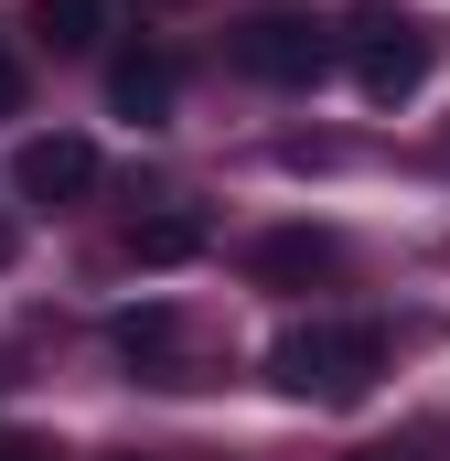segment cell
<instances>
[{
  "label": "cell",
  "instance_id": "obj_1",
  "mask_svg": "<svg viewBox=\"0 0 450 461\" xmlns=\"http://www.w3.org/2000/svg\"><path fill=\"white\" fill-rule=\"evenodd\" d=\"M375 375H386V322H301L268 344V386L311 408H354Z\"/></svg>",
  "mask_w": 450,
  "mask_h": 461
},
{
  "label": "cell",
  "instance_id": "obj_2",
  "mask_svg": "<svg viewBox=\"0 0 450 461\" xmlns=\"http://www.w3.org/2000/svg\"><path fill=\"white\" fill-rule=\"evenodd\" d=\"M429 22L418 11H397V0H354L343 11V65H354V86L375 97V108H397V97H418L429 86Z\"/></svg>",
  "mask_w": 450,
  "mask_h": 461
},
{
  "label": "cell",
  "instance_id": "obj_3",
  "mask_svg": "<svg viewBox=\"0 0 450 461\" xmlns=\"http://www.w3.org/2000/svg\"><path fill=\"white\" fill-rule=\"evenodd\" d=\"M343 54V22H311V11H257L247 32H236V65L257 76V86H322Z\"/></svg>",
  "mask_w": 450,
  "mask_h": 461
},
{
  "label": "cell",
  "instance_id": "obj_4",
  "mask_svg": "<svg viewBox=\"0 0 450 461\" xmlns=\"http://www.w3.org/2000/svg\"><path fill=\"white\" fill-rule=\"evenodd\" d=\"M11 194H22V204H76V194H97V140H76V129L22 140V150H11Z\"/></svg>",
  "mask_w": 450,
  "mask_h": 461
},
{
  "label": "cell",
  "instance_id": "obj_5",
  "mask_svg": "<svg viewBox=\"0 0 450 461\" xmlns=\"http://www.w3.org/2000/svg\"><path fill=\"white\" fill-rule=\"evenodd\" d=\"M257 290H311V279H333L343 268V236L333 226H279V236H257Z\"/></svg>",
  "mask_w": 450,
  "mask_h": 461
},
{
  "label": "cell",
  "instance_id": "obj_6",
  "mask_svg": "<svg viewBox=\"0 0 450 461\" xmlns=\"http://www.w3.org/2000/svg\"><path fill=\"white\" fill-rule=\"evenodd\" d=\"M150 386H183V322H172V301H140V312H118V333H108Z\"/></svg>",
  "mask_w": 450,
  "mask_h": 461
},
{
  "label": "cell",
  "instance_id": "obj_7",
  "mask_svg": "<svg viewBox=\"0 0 450 461\" xmlns=\"http://www.w3.org/2000/svg\"><path fill=\"white\" fill-rule=\"evenodd\" d=\"M108 97H118V118L161 129V118H172V54H150V43H140V54H118V65H108Z\"/></svg>",
  "mask_w": 450,
  "mask_h": 461
},
{
  "label": "cell",
  "instance_id": "obj_8",
  "mask_svg": "<svg viewBox=\"0 0 450 461\" xmlns=\"http://www.w3.org/2000/svg\"><path fill=\"white\" fill-rule=\"evenodd\" d=\"M194 247H204V215H194V204H161V215L129 226V258H140V268H183Z\"/></svg>",
  "mask_w": 450,
  "mask_h": 461
},
{
  "label": "cell",
  "instance_id": "obj_9",
  "mask_svg": "<svg viewBox=\"0 0 450 461\" xmlns=\"http://www.w3.org/2000/svg\"><path fill=\"white\" fill-rule=\"evenodd\" d=\"M32 32L54 54H97L108 43V0H32Z\"/></svg>",
  "mask_w": 450,
  "mask_h": 461
},
{
  "label": "cell",
  "instance_id": "obj_10",
  "mask_svg": "<svg viewBox=\"0 0 450 461\" xmlns=\"http://www.w3.org/2000/svg\"><path fill=\"white\" fill-rule=\"evenodd\" d=\"M22 108V43H11V32H0V118Z\"/></svg>",
  "mask_w": 450,
  "mask_h": 461
},
{
  "label": "cell",
  "instance_id": "obj_11",
  "mask_svg": "<svg viewBox=\"0 0 450 461\" xmlns=\"http://www.w3.org/2000/svg\"><path fill=\"white\" fill-rule=\"evenodd\" d=\"M0 461H43V440H22V429H0Z\"/></svg>",
  "mask_w": 450,
  "mask_h": 461
},
{
  "label": "cell",
  "instance_id": "obj_12",
  "mask_svg": "<svg viewBox=\"0 0 450 461\" xmlns=\"http://www.w3.org/2000/svg\"><path fill=\"white\" fill-rule=\"evenodd\" d=\"M343 461H397V451H343Z\"/></svg>",
  "mask_w": 450,
  "mask_h": 461
},
{
  "label": "cell",
  "instance_id": "obj_13",
  "mask_svg": "<svg viewBox=\"0 0 450 461\" xmlns=\"http://www.w3.org/2000/svg\"><path fill=\"white\" fill-rule=\"evenodd\" d=\"M0 258H11V226H0Z\"/></svg>",
  "mask_w": 450,
  "mask_h": 461
}]
</instances>
